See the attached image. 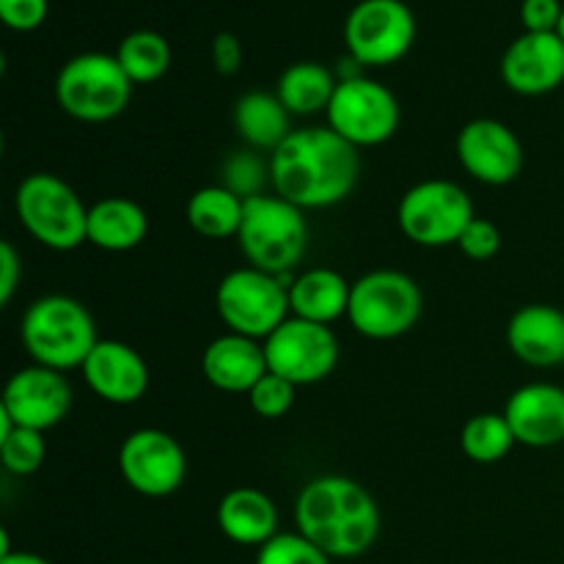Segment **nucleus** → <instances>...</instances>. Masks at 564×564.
<instances>
[{"label": "nucleus", "instance_id": "nucleus-24", "mask_svg": "<svg viewBox=\"0 0 564 564\" xmlns=\"http://www.w3.org/2000/svg\"><path fill=\"white\" fill-rule=\"evenodd\" d=\"M149 235V218L141 204L124 196L99 198L88 207V242L99 251L127 253Z\"/></svg>", "mask_w": 564, "mask_h": 564}, {"label": "nucleus", "instance_id": "nucleus-14", "mask_svg": "<svg viewBox=\"0 0 564 564\" xmlns=\"http://www.w3.org/2000/svg\"><path fill=\"white\" fill-rule=\"evenodd\" d=\"M72 411V386L64 372L39 367H22L6 380L3 397H0V413L14 422V427L47 430L58 427Z\"/></svg>", "mask_w": 564, "mask_h": 564}, {"label": "nucleus", "instance_id": "nucleus-31", "mask_svg": "<svg viewBox=\"0 0 564 564\" xmlns=\"http://www.w3.org/2000/svg\"><path fill=\"white\" fill-rule=\"evenodd\" d=\"M325 551H319L312 540L303 538L301 532H279L270 543L257 549V562L253 564H330Z\"/></svg>", "mask_w": 564, "mask_h": 564}, {"label": "nucleus", "instance_id": "nucleus-17", "mask_svg": "<svg viewBox=\"0 0 564 564\" xmlns=\"http://www.w3.org/2000/svg\"><path fill=\"white\" fill-rule=\"evenodd\" d=\"M88 389L110 405H132L149 391V367L141 352L119 339H99L83 364Z\"/></svg>", "mask_w": 564, "mask_h": 564}, {"label": "nucleus", "instance_id": "nucleus-4", "mask_svg": "<svg viewBox=\"0 0 564 564\" xmlns=\"http://www.w3.org/2000/svg\"><path fill=\"white\" fill-rule=\"evenodd\" d=\"M237 246L248 264L270 275H290L308 248V220L301 207L275 193L248 198Z\"/></svg>", "mask_w": 564, "mask_h": 564}, {"label": "nucleus", "instance_id": "nucleus-26", "mask_svg": "<svg viewBox=\"0 0 564 564\" xmlns=\"http://www.w3.org/2000/svg\"><path fill=\"white\" fill-rule=\"evenodd\" d=\"M242 207H246V202L240 196H235L231 191H226L224 185H207L198 187L187 198L185 218L187 226L198 237H207V240H229V237H237V231H240Z\"/></svg>", "mask_w": 564, "mask_h": 564}, {"label": "nucleus", "instance_id": "nucleus-37", "mask_svg": "<svg viewBox=\"0 0 564 564\" xmlns=\"http://www.w3.org/2000/svg\"><path fill=\"white\" fill-rule=\"evenodd\" d=\"M22 279V262L17 248L9 240L0 242V303L9 306L11 297H14L17 286Z\"/></svg>", "mask_w": 564, "mask_h": 564}, {"label": "nucleus", "instance_id": "nucleus-9", "mask_svg": "<svg viewBox=\"0 0 564 564\" xmlns=\"http://www.w3.org/2000/svg\"><path fill=\"white\" fill-rule=\"evenodd\" d=\"M474 218L471 196L449 180H424L408 187L397 207L402 235L422 248L457 246Z\"/></svg>", "mask_w": 564, "mask_h": 564}, {"label": "nucleus", "instance_id": "nucleus-29", "mask_svg": "<svg viewBox=\"0 0 564 564\" xmlns=\"http://www.w3.org/2000/svg\"><path fill=\"white\" fill-rule=\"evenodd\" d=\"M47 460V441L44 433L28 427H14L0 435V463L14 477H31Z\"/></svg>", "mask_w": 564, "mask_h": 564}, {"label": "nucleus", "instance_id": "nucleus-3", "mask_svg": "<svg viewBox=\"0 0 564 564\" xmlns=\"http://www.w3.org/2000/svg\"><path fill=\"white\" fill-rule=\"evenodd\" d=\"M20 336L33 364L55 372L83 369L99 341L91 312L69 295L36 297L22 314Z\"/></svg>", "mask_w": 564, "mask_h": 564}, {"label": "nucleus", "instance_id": "nucleus-33", "mask_svg": "<svg viewBox=\"0 0 564 564\" xmlns=\"http://www.w3.org/2000/svg\"><path fill=\"white\" fill-rule=\"evenodd\" d=\"M457 248H460L463 257H468L471 262H490V259L501 251L499 226L488 218H474L471 224H468V229L463 231L460 240H457Z\"/></svg>", "mask_w": 564, "mask_h": 564}, {"label": "nucleus", "instance_id": "nucleus-19", "mask_svg": "<svg viewBox=\"0 0 564 564\" xmlns=\"http://www.w3.org/2000/svg\"><path fill=\"white\" fill-rule=\"evenodd\" d=\"M507 345L512 356L534 369L564 364V312L551 303L521 306L507 323Z\"/></svg>", "mask_w": 564, "mask_h": 564}, {"label": "nucleus", "instance_id": "nucleus-5", "mask_svg": "<svg viewBox=\"0 0 564 564\" xmlns=\"http://www.w3.org/2000/svg\"><path fill=\"white\" fill-rule=\"evenodd\" d=\"M14 213L22 229L50 251H75L88 242V207L58 174H28L17 185Z\"/></svg>", "mask_w": 564, "mask_h": 564}, {"label": "nucleus", "instance_id": "nucleus-22", "mask_svg": "<svg viewBox=\"0 0 564 564\" xmlns=\"http://www.w3.org/2000/svg\"><path fill=\"white\" fill-rule=\"evenodd\" d=\"M352 284L330 268H312L295 275L290 284V312L292 317L308 323L330 325L339 317H347L350 308Z\"/></svg>", "mask_w": 564, "mask_h": 564}, {"label": "nucleus", "instance_id": "nucleus-38", "mask_svg": "<svg viewBox=\"0 0 564 564\" xmlns=\"http://www.w3.org/2000/svg\"><path fill=\"white\" fill-rule=\"evenodd\" d=\"M0 564H50L44 556L33 554V551H11V554L0 556Z\"/></svg>", "mask_w": 564, "mask_h": 564}, {"label": "nucleus", "instance_id": "nucleus-12", "mask_svg": "<svg viewBox=\"0 0 564 564\" xmlns=\"http://www.w3.org/2000/svg\"><path fill=\"white\" fill-rule=\"evenodd\" d=\"M268 369L292 386H317L334 375L339 364V339L330 325L286 317L262 341Z\"/></svg>", "mask_w": 564, "mask_h": 564}, {"label": "nucleus", "instance_id": "nucleus-20", "mask_svg": "<svg viewBox=\"0 0 564 564\" xmlns=\"http://www.w3.org/2000/svg\"><path fill=\"white\" fill-rule=\"evenodd\" d=\"M202 372L213 389L224 394H248L268 375L264 347L240 334H224L207 345Z\"/></svg>", "mask_w": 564, "mask_h": 564}, {"label": "nucleus", "instance_id": "nucleus-15", "mask_svg": "<svg viewBox=\"0 0 564 564\" xmlns=\"http://www.w3.org/2000/svg\"><path fill=\"white\" fill-rule=\"evenodd\" d=\"M457 163L471 180L490 187L516 182L523 171V143L510 124L499 119H471L455 141Z\"/></svg>", "mask_w": 564, "mask_h": 564}, {"label": "nucleus", "instance_id": "nucleus-18", "mask_svg": "<svg viewBox=\"0 0 564 564\" xmlns=\"http://www.w3.org/2000/svg\"><path fill=\"white\" fill-rule=\"evenodd\" d=\"M512 435L529 449H551L564 444V389L545 380L521 386L505 405Z\"/></svg>", "mask_w": 564, "mask_h": 564}, {"label": "nucleus", "instance_id": "nucleus-30", "mask_svg": "<svg viewBox=\"0 0 564 564\" xmlns=\"http://www.w3.org/2000/svg\"><path fill=\"white\" fill-rule=\"evenodd\" d=\"M270 182V160H262L257 152H237L224 165V187L240 196L242 202L262 196Z\"/></svg>", "mask_w": 564, "mask_h": 564}, {"label": "nucleus", "instance_id": "nucleus-11", "mask_svg": "<svg viewBox=\"0 0 564 564\" xmlns=\"http://www.w3.org/2000/svg\"><path fill=\"white\" fill-rule=\"evenodd\" d=\"M416 33V17L402 0H361L345 20V47L361 66H391L411 53Z\"/></svg>", "mask_w": 564, "mask_h": 564}, {"label": "nucleus", "instance_id": "nucleus-27", "mask_svg": "<svg viewBox=\"0 0 564 564\" xmlns=\"http://www.w3.org/2000/svg\"><path fill=\"white\" fill-rule=\"evenodd\" d=\"M121 69L130 77L132 86L154 83L169 72L171 66V44L158 31H132L121 39L116 50Z\"/></svg>", "mask_w": 564, "mask_h": 564}, {"label": "nucleus", "instance_id": "nucleus-32", "mask_svg": "<svg viewBox=\"0 0 564 564\" xmlns=\"http://www.w3.org/2000/svg\"><path fill=\"white\" fill-rule=\"evenodd\" d=\"M295 391L297 386H292L290 380L279 378V375H273L268 369V375L248 391V402H251V411L257 416L281 419L295 405Z\"/></svg>", "mask_w": 564, "mask_h": 564}, {"label": "nucleus", "instance_id": "nucleus-10", "mask_svg": "<svg viewBox=\"0 0 564 564\" xmlns=\"http://www.w3.org/2000/svg\"><path fill=\"white\" fill-rule=\"evenodd\" d=\"M328 127L356 149L383 147L397 135L402 108L397 94L367 75L339 80L328 105Z\"/></svg>", "mask_w": 564, "mask_h": 564}, {"label": "nucleus", "instance_id": "nucleus-7", "mask_svg": "<svg viewBox=\"0 0 564 564\" xmlns=\"http://www.w3.org/2000/svg\"><path fill=\"white\" fill-rule=\"evenodd\" d=\"M422 312V286L402 270L380 268L352 281L347 319L367 339H400L416 328Z\"/></svg>", "mask_w": 564, "mask_h": 564}, {"label": "nucleus", "instance_id": "nucleus-13", "mask_svg": "<svg viewBox=\"0 0 564 564\" xmlns=\"http://www.w3.org/2000/svg\"><path fill=\"white\" fill-rule=\"evenodd\" d=\"M119 474L127 488L147 499H165L182 488L187 457L180 441L158 427L132 430L119 446Z\"/></svg>", "mask_w": 564, "mask_h": 564}, {"label": "nucleus", "instance_id": "nucleus-8", "mask_svg": "<svg viewBox=\"0 0 564 564\" xmlns=\"http://www.w3.org/2000/svg\"><path fill=\"white\" fill-rule=\"evenodd\" d=\"M292 275H270L257 268H237L220 279L215 308L231 334L264 341L290 312Z\"/></svg>", "mask_w": 564, "mask_h": 564}, {"label": "nucleus", "instance_id": "nucleus-28", "mask_svg": "<svg viewBox=\"0 0 564 564\" xmlns=\"http://www.w3.org/2000/svg\"><path fill=\"white\" fill-rule=\"evenodd\" d=\"M516 446L518 441L505 413H477L463 424L460 449L468 460L479 463V466H494V463L505 460Z\"/></svg>", "mask_w": 564, "mask_h": 564}, {"label": "nucleus", "instance_id": "nucleus-16", "mask_svg": "<svg viewBox=\"0 0 564 564\" xmlns=\"http://www.w3.org/2000/svg\"><path fill=\"white\" fill-rule=\"evenodd\" d=\"M501 80L521 97H543L564 83V42L560 33L523 31L501 55Z\"/></svg>", "mask_w": 564, "mask_h": 564}, {"label": "nucleus", "instance_id": "nucleus-36", "mask_svg": "<svg viewBox=\"0 0 564 564\" xmlns=\"http://www.w3.org/2000/svg\"><path fill=\"white\" fill-rule=\"evenodd\" d=\"M213 66L220 77H231L242 66V42L231 31H220L213 39Z\"/></svg>", "mask_w": 564, "mask_h": 564}, {"label": "nucleus", "instance_id": "nucleus-39", "mask_svg": "<svg viewBox=\"0 0 564 564\" xmlns=\"http://www.w3.org/2000/svg\"><path fill=\"white\" fill-rule=\"evenodd\" d=\"M556 33H560V39L564 42V9H562V20H560V28H556Z\"/></svg>", "mask_w": 564, "mask_h": 564}, {"label": "nucleus", "instance_id": "nucleus-34", "mask_svg": "<svg viewBox=\"0 0 564 564\" xmlns=\"http://www.w3.org/2000/svg\"><path fill=\"white\" fill-rule=\"evenodd\" d=\"M50 14V0H0V20L11 31H36Z\"/></svg>", "mask_w": 564, "mask_h": 564}, {"label": "nucleus", "instance_id": "nucleus-21", "mask_svg": "<svg viewBox=\"0 0 564 564\" xmlns=\"http://www.w3.org/2000/svg\"><path fill=\"white\" fill-rule=\"evenodd\" d=\"M218 529L229 543L262 549L279 534V507L264 490L235 488L218 501Z\"/></svg>", "mask_w": 564, "mask_h": 564}, {"label": "nucleus", "instance_id": "nucleus-35", "mask_svg": "<svg viewBox=\"0 0 564 564\" xmlns=\"http://www.w3.org/2000/svg\"><path fill=\"white\" fill-rule=\"evenodd\" d=\"M562 0H521V25L527 33H556L562 20Z\"/></svg>", "mask_w": 564, "mask_h": 564}, {"label": "nucleus", "instance_id": "nucleus-6", "mask_svg": "<svg viewBox=\"0 0 564 564\" xmlns=\"http://www.w3.org/2000/svg\"><path fill=\"white\" fill-rule=\"evenodd\" d=\"M132 80L119 58L108 53H80L66 61L55 77V102L69 119L83 124H105L127 110Z\"/></svg>", "mask_w": 564, "mask_h": 564}, {"label": "nucleus", "instance_id": "nucleus-25", "mask_svg": "<svg viewBox=\"0 0 564 564\" xmlns=\"http://www.w3.org/2000/svg\"><path fill=\"white\" fill-rule=\"evenodd\" d=\"M339 77L319 61H297L281 72L275 94L292 116H312L328 110Z\"/></svg>", "mask_w": 564, "mask_h": 564}, {"label": "nucleus", "instance_id": "nucleus-1", "mask_svg": "<svg viewBox=\"0 0 564 564\" xmlns=\"http://www.w3.org/2000/svg\"><path fill=\"white\" fill-rule=\"evenodd\" d=\"M275 196L301 209H328L345 202L361 174V158L330 127H303L270 154Z\"/></svg>", "mask_w": 564, "mask_h": 564}, {"label": "nucleus", "instance_id": "nucleus-23", "mask_svg": "<svg viewBox=\"0 0 564 564\" xmlns=\"http://www.w3.org/2000/svg\"><path fill=\"white\" fill-rule=\"evenodd\" d=\"M231 124L240 141L253 152L273 154L290 138L292 113L275 91H246L235 102Z\"/></svg>", "mask_w": 564, "mask_h": 564}, {"label": "nucleus", "instance_id": "nucleus-2", "mask_svg": "<svg viewBox=\"0 0 564 564\" xmlns=\"http://www.w3.org/2000/svg\"><path fill=\"white\" fill-rule=\"evenodd\" d=\"M295 527L330 560H356L378 543L380 507L361 482L325 474L297 494Z\"/></svg>", "mask_w": 564, "mask_h": 564}]
</instances>
